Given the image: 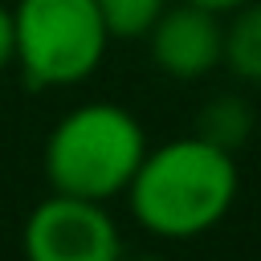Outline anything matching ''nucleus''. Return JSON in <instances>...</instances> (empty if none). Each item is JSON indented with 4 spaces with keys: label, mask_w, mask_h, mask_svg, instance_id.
<instances>
[{
    "label": "nucleus",
    "mask_w": 261,
    "mask_h": 261,
    "mask_svg": "<svg viewBox=\"0 0 261 261\" xmlns=\"http://www.w3.org/2000/svg\"><path fill=\"white\" fill-rule=\"evenodd\" d=\"M224 65L241 82H261V0H245L228 12Z\"/></svg>",
    "instance_id": "423d86ee"
},
{
    "label": "nucleus",
    "mask_w": 261,
    "mask_h": 261,
    "mask_svg": "<svg viewBox=\"0 0 261 261\" xmlns=\"http://www.w3.org/2000/svg\"><path fill=\"white\" fill-rule=\"evenodd\" d=\"M147 155L143 122L114 102H82L65 110L45 139V179L53 192L82 200L126 196Z\"/></svg>",
    "instance_id": "f03ea898"
},
{
    "label": "nucleus",
    "mask_w": 261,
    "mask_h": 261,
    "mask_svg": "<svg viewBox=\"0 0 261 261\" xmlns=\"http://www.w3.org/2000/svg\"><path fill=\"white\" fill-rule=\"evenodd\" d=\"M188 4H204V8H212V12H232V8L245 4V0H188Z\"/></svg>",
    "instance_id": "9d476101"
},
{
    "label": "nucleus",
    "mask_w": 261,
    "mask_h": 261,
    "mask_svg": "<svg viewBox=\"0 0 261 261\" xmlns=\"http://www.w3.org/2000/svg\"><path fill=\"white\" fill-rule=\"evenodd\" d=\"M16 65V29H12V8L0 4V73Z\"/></svg>",
    "instance_id": "1a4fd4ad"
},
{
    "label": "nucleus",
    "mask_w": 261,
    "mask_h": 261,
    "mask_svg": "<svg viewBox=\"0 0 261 261\" xmlns=\"http://www.w3.org/2000/svg\"><path fill=\"white\" fill-rule=\"evenodd\" d=\"M122 261H167V257H159V253H139V257H122Z\"/></svg>",
    "instance_id": "9b49d317"
},
{
    "label": "nucleus",
    "mask_w": 261,
    "mask_h": 261,
    "mask_svg": "<svg viewBox=\"0 0 261 261\" xmlns=\"http://www.w3.org/2000/svg\"><path fill=\"white\" fill-rule=\"evenodd\" d=\"M24 261H122V232L102 200L53 192L24 216Z\"/></svg>",
    "instance_id": "20e7f679"
},
{
    "label": "nucleus",
    "mask_w": 261,
    "mask_h": 261,
    "mask_svg": "<svg viewBox=\"0 0 261 261\" xmlns=\"http://www.w3.org/2000/svg\"><path fill=\"white\" fill-rule=\"evenodd\" d=\"M167 4L171 0H98V12L114 41H135L151 33V24L163 16Z\"/></svg>",
    "instance_id": "6e6552de"
},
{
    "label": "nucleus",
    "mask_w": 261,
    "mask_h": 261,
    "mask_svg": "<svg viewBox=\"0 0 261 261\" xmlns=\"http://www.w3.org/2000/svg\"><path fill=\"white\" fill-rule=\"evenodd\" d=\"M16 69L33 90H65L102 65L110 49V29L98 0H16Z\"/></svg>",
    "instance_id": "7ed1b4c3"
},
{
    "label": "nucleus",
    "mask_w": 261,
    "mask_h": 261,
    "mask_svg": "<svg viewBox=\"0 0 261 261\" xmlns=\"http://www.w3.org/2000/svg\"><path fill=\"white\" fill-rule=\"evenodd\" d=\"M249 130H253V106L237 94H216L196 110V130L192 135H200V139H208L224 151H237L249 139Z\"/></svg>",
    "instance_id": "0eeeda50"
},
{
    "label": "nucleus",
    "mask_w": 261,
    "mask_h": 261,
    "mask_svg": "<svg viewBox=\"0 0 261 261\" xmlns=\"http://www.w3.org/2000/svg\"><path fill=\"white\" fill-rule=\"evenodd\" d=\"M237 163L232 151L184 135L163 147H147L126 200L139 228L159 241H192L216 228L237 200Z\"/></svg>",
    "instance_id": "f257e3e1"
},
{
    "label": "nucleus",
    "mask_w": 261,
    "mask_h": 261,
    "mask_svg": "<svg viewBox=\"0 0 261 261\" xmlns=\"http://www.w3.org/2000/svg\"><path fill=\"white\" fill-rule=\"evenodd\" d=\"M143 41H147L159 73H167L175 82L208 77L216 65H224V12H212V8L188 4V0H171Z\"/></svg>",
    "instance_id": "39448f33"
}]
</instances>
